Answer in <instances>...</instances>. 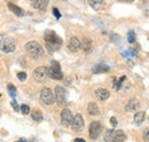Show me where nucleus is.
Here are the masks:
<instances>
[{
    "instance_id": "f257e3e1",
    "label": "nucleus",
    "mask_w": 149,
    "mask_h": 142,
    "mask_svg": "<svg viewBox=\"0 0 149 142\" xmlns=\"http://www.w3.org/2000/svg\"><path fill=\"white\" fill-rule=\"evenodd\" d=\"M45 41H46V46L47 49L49 52H55L57 49H60L61 45H62V39L56 35L53 30H47L45 32Z\"/></svg>"
},
{
    "instance_id": "f03ea898",
    "label": "nucleus",
    "mask_w": 149,
    "mask_h": 142,
    "mask_svg": "<svg viewBox=\"0 0 149 142\" xmlns=\"http://www.w3.org/2000/svg\"><path fill=\"white\" fill-rule=\"evenodd\" d=\"M25 51L35 60H39L44 55V49H42V47L38 44L37 41H29L25 45Z\"/></svg>"
},
{
    "instance_id": "7ed1b4c3",
    "label": "nucleus",
    "mask_w": 149,
    "mask_h": 142,
    "mask_svg": "<svg viewBox=\"0 0 149 142\" xmlns=\"http://www.w3.org/2000/svg\"><path fill=\"white\" fill-rule=\"evenodd\" d=\"M16 48L15 41L12 37L0 35V51L3 53H13Z\"/></svg>"
},
{
    "instance_id": "20e7f679",
    "label": "nucleus",
    "mask_w": 149,
    "mask_h": 142,
    "mask_svg": "<svg viewBox=\"0 0 149 142\" xmlns=\"http://www.w3.org/2000/svg\"><path fill=\"white\" fill-rule=\"evenodd\" d=\"M48 77L55 80H61L63 78V73L61 71V65L57 61H52L51 67L48 68Z\"/></svg>"
},
{
    "instance_id": "39448f33",
    "label": "nucleus",
    "mask_w": 149,
    "mask_h": 142,
    "mask_svg": "<svg viewBox=\"0 0 149 142\" xmlns=\"http://www.w3.org/2000/svg\"><path fill=\"white\" fill-rule=\"evenodd\" d=\"M40 101L46 106H51L55 102V95L48 87H44L40 92Z\"/></svg>"
},
{
    "instance_id": "423d86ee",
    "label": "nucleus",
    "mask_w": 149,
    "mask_h": 142,
    "mask_svg": "<svg viewBox=\"0 0 149 142\" xmlns=\"http://www.w3.org/2000/svg\"><path fill=\"white\" fill-rule=\"evenodd\" d=\"M55 102L60 106H63L67 104V90L62 86L55 87Z\"/></svg>"
},
{
    "instance_id": "0eeeda50",
    "label": "nucleus",
    "mask_w": 149,
    "mask_h": 142,
    "mask_svg": "<svg viewBox=\"0 0 149 142\" xmlns=\"http://www.w3.org/2000/svg\"><path fill=\"white\" fill-rule=\"evenodd\" d=\"M32 77H33L35 80H37L39 83L45 81L48 78V68H46V67H39V68H37L36 70L33 71Z\"/></svg>"
},
{
    "instance_id": "6e6552de",
    "label": "nucleus",
    "mask_w": 149,
    "mask_h": 142,
    "mask_svg": "<svg viewBox=\"0 0 149 142\" xmlns=\"http://www.w3.org/2000/svg\"><path fill=\"white\" fill-rule=\"evenodd\" d=\"M72 120H74V116H72V112L71 110L69 109H63L61 111V123L63 126L68 127L72 124Z\"/></svg>"
},
{
    "instance_id": "1a4fd4ad",
    "label": "nucleus",
    "mask_w": 149,
    "mask_h": 142,
    "mask_svg": "<svg viewBox=\"0 0 149 142\" xmlns=\"http://www.w3.org/2000/svg\"><path fill=\"white\" fill-rule=\"evenodd\" d=\"M101 131H102V125L100 124L99 122H93L92 124L90 125V136L94 140L99 138Z\"/></svg>"
},
{
    "instance_id": "9d476101",
    "label": "nucleus",
    "mask_w": 149,
    "mask_h": 142,
    "mask_svg": "<svg viewBox=\"0 0 149 142\" xmlns=\"http://www.w3.org/2000/svg\"><path fill=\"white\" fill-rule=\"evenodd\" d=\"M72 129L76 132H80L83 131L84 128V119H83V116L80 113H77L74 117V120H72Z\"/></svg>"
},
{
    "instance_id": "9b49d317",
    "label": "nucleus",
    "mask_w": 149,
    "mask_h": 142,
    "mask_svg": "<svg viewBox=\"0 0 149 142\" xmlns=\"http://www.w3.org/2000/svg\"><path fill=\"white\" fill-rule=\"evenodd\" d=\"M68 49L72 53H76L80 49V41L77 37H71L69 39V42H68Z\"/></svg>"
},
{
    "instance_id": "f8f14e48",
    "label": "nucleus",
    "mask_w": 149,
    "mask_h": 142,
    "mask_svg": "<svg viewBox=\"0 0 149 142\" xmlns=\"http://www.w3.org/2000/svg\"><path fill=\"white\" fill-rule=\"evenodd\" d=\"M95 96H96L99 100H101V101H106V100L109 99L110 93H109L108 89H106V88H97V89H95Z\"/></svg>"
},
{
    "instance_id": "ddd939ff",
    "label": "nucleus",
    "mask_w": 149,
    "mask_h": 142,
    "mask_svg": "<svg viewBox=\"0 0 149 142\" xmlns=\"http://www.w3.org/2000/svg\"><path fill=\"white\" fill-rule=\"evenodd\" d=\"M139 106H140V103H139V101L136 99H131L129 101V103L125 106V110L127 112H135L139 109Z\"/></svg>"
},
{
    "instance_id": "4468645a",
    "label": "nucleus",
    "mask_w": 149,
    "mask_h": 142,
    "mask_svg": "<svg viewBox=\"0 0 149 142\" xmlns=\"http://www.w3.org/2000/svg\"><path fill=\"white\" fill-rule=\"evenodd\" d=\"M87 2L95 10H102L106 6L104 0H87Z\"/></svg>"
},
{
    "instance_id": "2eb2a0df",
    "label": "nucleus",
    "mask_w": 149,
    "mask_h": 142,
    "mask_svg": "<svg viewBox=\"0 0 149 142\" xmlns=\"http://www.w3.org/2000/svg\"><path fill=\"white\" fill-rule=\"evenodd\" d=\"M31 5L36 9L44 10L47 7V5H48V0H31Z\"/></svg>"
},
{
    "instance_id": "dca6fc26",
    "label": "nucleus",
    "mask_w": 149,
    "mask_h": 142,
    "mask_svg": "<svg viewBox=\"0 0 149 142\" xmlns=\"http://www.w3.org/2000/svg\"><path fill=\"white\" fill-rule=\"evenodd\" d=\"M109 70H110V68H109L108 65H106V64H96V65H94L93 67L92 72L95 73V74H97V73H104V72H108Z\"/></svg>"
},
{
    "instance_id": "f3484780",
    "label": "nucleus",
    "mask_w": 149,
    "mask_h": 142,
    "mask_svg": "<svg viewBox=\"0 0 149 142\" xmlns=\"http://www.w3.org/2000/svg\"><path fill=\"white\" fill-rule=\"evenodd\" d=\"M125 134L123 131L120 129H115V134H113V139H112V142H124L125 141Z\"/></svg>"
},
{
    "instance_id": "a211bd4d",
    "label": "nucleus",
    "mask_w": 149,
    "mask_h": 142,
    "mask_svg": "<svg viewBox=\"0 0 149 142\" xmlns=\"http://www.w3.org/2000/svg\"><path fill=\"white\" fill-rule=\"evenodd\" d=\"M87 112H88L90 115H92V116H97V115L100 113V109H99V106H97L96 103L91 102V103L87 106Z\"/></svg>"
},
{
    "instance_id": "6ab92c4d",
    "label": "nucleus",
    "mask_w": 149,
    "mask_h": 142,
    "mask_svg": "<svg viewBox=\"0 0 149 142\" xmlns=\"http://www.w3.org/2000/svg\"><path fill=\"white\" fill-rule=\"evenodd\" d=\"M8 8L16 15V16H23L24 15V12L19 8V6H16V5H14V3H12V2H9L8 3Z\"/></svg>"
},
{
    "instance_id": "aec40b11",
    "label": "nucleus",
    "mask_w": 149,
    "mask_h": 142,
    "mask_svg": "<svg viewBox=\"0 0 149 142\" xmlns=\"http://www.w3.org/2000/svg\"><path fill=\"white\" fill-rule=\"evenodd\" d=\"M145 117H146L145 112H142V111L136 112V113L134 115V123L136 125H141L145 122Z\"/></svg>"
},
{
    "instance_id": "412c9836",
    "label": "nucleus",
    "mask_w": 149,
    "mask_h": 142,
    "mask_svg": "<svg viewBox=\"0 0 149 142\" xmlns=\"http://www.w3.org/2000/svg\"><path fill=\"white\" fill-rule=\"evenodd\" d=\"M113 134H115V129H108V131L104 133V141L106 142H112Z\"/></svg>"
},
{
    "instance_id": "4be33fe9",
    "label": "nucleus",
    "mask_w": 149,
    "mask_h": 142,
    "mask_svg": "<svg viewBox=\"0 0 149 142\" xmlns=\"http://www.w3.org/2000/svg\"><path fill=\"white\" fill-rule=\"evenodd\" d=\"M80 48H83L85 52H88L91 49V41L88 39H84L83 42H80Z\"/></svg>"
},
{
    "instance_id": "5701e85b",
    "label": "nucleus",
    "mask_w": 149,
    "mask_h": 142,
    "mask_svg": "<svg viewBox=\"0 0 149 142\" xmlns=\"http://www.w3.org/2000/svg\"><path fill=\"white\" fill-rule=\"evenodd\" d=\"M31 116H32V119L36 120V122H41V120H42V115H41V112H40L39 110L32 111Z\"/></svg>"
},
{
    "instance_id": "b1692460",
    "label": "nucleus",
    "mask_w": 149,
    "mask_h": 142,
    "mask_svg": "<svg viewBox=\"0 0 149 142\" xmlns=\"http://www.w3.org/2000/svg\"><path fill=\"white\" fill-rule=\"evenodd\" d=\"M126 79V77L125 76H123V77H120L119 78V80L117 81V80H113L115 83H113V88L116 89V90H118V89L120 88V86H122V84H123V81Z\"/></svg>"
},
{
    "instance_id": "393cba45",
    "label": "nucleus",
    "mask_w": 149,
    "mask_h": 142,
    "mask_svg": "<svg viewBox=\"0 0 149 142\" xmlns=\"http://www.w3.org/2000/svg\"><path fill=\"white\" fill-rule=\"evenodd\" d=\"M7 88H8V93H9V95H10L12 97H15V96H16V88H15L14 85L9 84V85L7 86Z\"/></svg>"
},
{
    "instance_id": "a878e982",
    "label": "nucleus",
    "mask_w": 149,
    "mask_h": 142,
    "mask_svg": "<svg viewBox=\"0 0 149 142\" xmlns=\"http://www.w3.org/2000/svg\"><path fill=\"white\" fill-rule=\"evenodd\" d=\"M19 111L23 115H28V113H30V106H26V104H22V106H19Z\"/></svg>"
},
{
    "instance_id": "bb28decb",
    "label": "nucleus",
    "mask_w": 149,
    "mask_h": 142,
    "mask_svg": "<svg viewBox=\"0 0 149 142\" xmlns=\"http://www.w3.org/2000/svg\"><path fill=\"white\" fill-rule=\"evenodd\" d=\"M127 40H129L130 44H133L135 41V33H134V31H129V33H127Z\"/></svg>"
},
{
    "instance_id": "cd10ccee",
    "label": "nucleus",
    "mask_w": 149,
    "mask_h": 142,
    "mask_svg": "<svg viewBox=\"0 0 149 142\" xmlns=\"http://www.w3.org/2000/svg\"><path fill=\"white\" fill-rule=\"evenodd\" d=\"M17 78H19V80H21V81H24V80L26 79V73H25L24 71L19 72V73H17Z\"/></svg>"
},
{
    "instance_id": "c85d7f7f",
    "label": "nucleus",
    "mask_w": 149,
    "mask_h": 142,
    "mask_svg": "<svg viewBox=\"0 0 149 142\" xmlns=\"http://www.w3.org/2000/svg\"><path fill=\"white\" fill-rule=\"evenodd\" d=\"M143 140H145V142H149V128H147L143 132Z\"/></svg>"
},
{
    "instance_id": "c756f323",
    "label": "nucleus",
    "mask_w": 149,
    "mask_h": 142,
    "mask_svg": "<svg viewBox=\"0 0 149 142\" xmlns=\"http://www.w3.org/2000/svg\"><path fill=\"white\" fill-rule=\"evenodd\" d=\"M10 104H12V106L14 108V110H15V111H19V104H17V102H16L15 100H13Z\"/></svg>"
},
{
    "instance_id": "7c9ffc66",
    "label": "nucleus",
    "mask_w": 149,
    "mask_h": 142,
    "mask_svg": "<svg viewBox=\"0 0 149 142\" xmlns=\"http://www.w3.org/2000/svg\"><path fill=\"white\" fill-rule=\"evenodd\" d=\"M53 14H54V16H55L57 19L61 17V13L58 12V9H57V8H55V7L53 8Z\"/></svg>"
},
{
    "instance_id": "2f4dec72",
    "label": "nucleus",
    "mask_w": 149,
    "mask_h": 142,
    "mask_svg": "<svg viewBox=\"0 0 149 142\" xmlns=\"http://www.w3.org/2000/svg\"><path fill=\"white\" fill-rule=\"evenodd\" d=\"M110 123H111V125L113 127H116V126H117V119H116L115 117H111V118H110Z\"/></svg>"
},
{
    "instance_id": "473e14b6",
    "label": "nucleus",
    "mask_w": 149,
    "mask_h": 142,
    "mask_svg": "<svg viewBox=\"0 0 149 142\" xmlns=\"http://www.w3.org/2000/svg\"><path fill=\"white\" fill-rule=\"evenodd\" d=\"M74 142H86L85 140H83V139H76Z\"/></svg>"
},
{
    "instance_id": "72a5a7b5",
    "label": "nucleus",
    "mask_w": 149,
    "mask_h": 142,
    "mask_svg": "<svg viewBox=\"0 0 149 142\" xmlns=\"http://www.w3.org/2000/svg\"><path fill=\"white\" fill-rule=\"evenodd\" d=\"M15 142H29L28 140H25V139H19V141H15Z\"/></svg>"
},
{
    "instance_id": "f704fd0d",
    "label": "nucleus",
    "mask_w": 149,
    "mask_h": 142,
    "mask_svg": "<svg viewBox=\"0 0 149 142\" xmlns=\"http://www.w3.org/2000/svg\"><path fill=\"white\" fill-rule=\"evenodd\" d=\"M118 1H124V2H132L133 0H118Z\"/></svg>"
}]
</instances>
